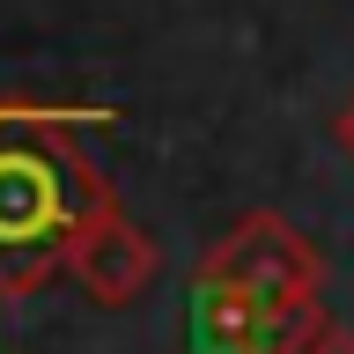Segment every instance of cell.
Segmentation results:
<instances>
[{"label": "cell", "instance_id": "obj_4", "mask_svg": "<svg viewBox=\"0 0 354 354\" xmlns=\"http://www.w3.org/2000/svg\"><path fill=\"white\" fill-rule=\"evenodd\" d=\"M317 339H325V310H317V295H259L251 347H243V354H310Z\"/></svg>", "mask_w": 354, "mask_h": 354}, {"label": "cell", "instance_id": "obj_6", "mask_svg": "<svg viewBox=\"0 0 354 354\" xmlns=\"http://www.w3.org/2000/svg\"><path fill=\"white\" fill-rule=\"evenodd\" d=\"M310 354H354V332L347 325H325V339H317Z\"/></svg>", "mask_w": 354, "mask_h": 354}, {"label": "cell", "instance_id": "obj_1", "mask_svg": "<svg viewBox=\"0 0 354 354\" xmlns=\"http://www.w3.org/2000/svg\"><path fill=\"white\" fill-rule=\"evenodd\" d=\"M118 192L88 162V148L44 104H0V295H37L66 273V251L82 243Z\"/></svg>", "mask_w": 354, "mask_h": 354}, {"label": "cell", "instance_id": "obj_3", "mask_svg": "<svg viewBox=\"0 0 354 354\" xmlns=\"http://www.w3.org/2000/svg\"><path fill=\"white\" fill-rule=\"evenodd\" d=\"M155 266H162V251H155V236L140 229V221H126V207H111V214H96L82 229V243L66 251V273L82 281L88 303H133L140 288L155 281Z\"/></svg>", "mask_w": 354, "mask_h": 354}, {"label": "cell", "instance_id": "obj_2", "mask_svg": "<svg viewBox=\"0 0 354 354\" xmlns=\"http://www.w3.org/2000/svg\"><path fill=\"white\" fill-rule=\"evenodd\" d=\"M199 281L207 288H251V295H317L325 281V259L317 243L281 214H243L229 221L207 259H199Z\"/></svg>", "mask_w": 354, "mask_h": 354}, {"label": "cell", "instance_id": "obj_5", "mask_svg": "<svg viewBox=\"0 0 354 354\" xmlns=\"http://www.w3.org/2000/svg\"><path fill=\"white\" fill-rule=\"evenodd\" d=\"M332 140H339V155H354V96L339 104V118H332Z\"/></svg>", "mask_w": 354, "mask_h": 354}]
</instances>
